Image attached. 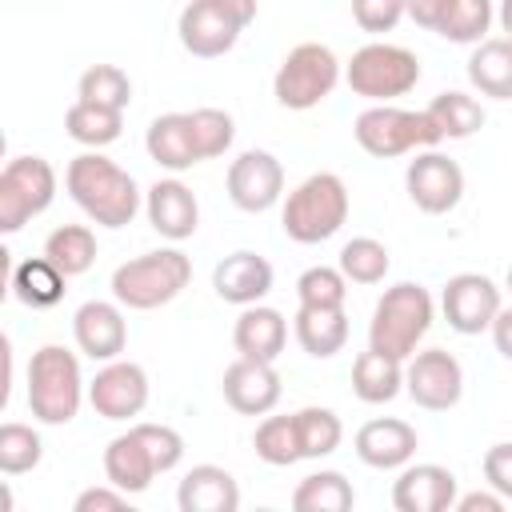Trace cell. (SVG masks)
Instances as JSON below:
<instances>
[{
	"label": "cell",
	"mask_w": 512,
	"mask_h": 512,
	"mask_svg": "<svg viewBox=\"0 0 512 512\" xmlns=\"http://www.w3.org/2000/svg\"><path fill=\"white\" fill-rule=\"evenodd\" d=\"M64 188L80 204V212L92 224H100V228H124L140 212V188H136V180L116 160L100 156V148L80 152L68 164Z\"/></svg>",
	"instance_id": "cell-1"
},
{
	"label": "cell",
	"mask_w": 512,
	"mask_h": 512,
	"mask_svg": "<svg viewBox=\"0 0 512 512\" xmlns=\"http://www.w3.org/2000/svg\"><path fill=\"white\" fill-rule=\"evenodd\" d=\"M432 316H436V304H432L428 288L412 284V280H400V284L384 288V296L372 308L368 348H376L384 356H396V360H408L420 348V340L428 336Z\"/></svg>",
	"instance_id": "cell-2"
},
{
	"label": "cell",
	"mask_w": 512,
	"mask_h": 512,
	"mask_svg": "<svg viewBox=\"0 0 512 512\" xmlns=\"http://www.w3.org/2000/svg\"><path fill=\"white\" fill-rule=\"evenodd\" d=\"M348 188L336 172H312L308 180H300L280 212V228L288 240L296 244H320L332 240L344 220H348Z\"/></svg>",
	"instance_id": "cell-3"
},
{
	"label": "cell",
	"mask_w": 512,
	"mask_h": 512,
	"mask_svg": "<svg viewBox=\"0 0 512 512\" xmlns=\"http://www.w3.org/2000/svg\"><path fill=\"white\" fill-rule=\"evenodd\" d=\"M88 388L80 376L76 352L60 344H44L28 360V408L40 424H68L76 420Z\"/></svg>",
	"instance_id": "cell-4"
},
{
	"label": "cell",
	"mask_w": 512,
	"mask_h": 512,
	"mask_svg": "<svg viewBox=\"0 0 512 512\" xmlns=\"http://www.w3.org/2000/svg\"><path fill=\"white\" fill-rule=\"evenodd\" d=\"M192 284V260L180 248H156L144 252L112 272V296L116 304L132 312H152L168 300H176Z\"/></svg>",
	"instance_id": "cell-5"
},
{
	"label": "cell",
	"mask_w": 512,
	"mask_h": 512,
	"mask_svg": "<svg viewBox=\"0 0 512 512\" xmlns=\"http://www.w3.org/2000/svg\"><path fill=\"white\" fill-rule=\"evenodd\" d=\"M352 136L376 160L424 152V148H436L444 140L436 132V124H432L428 112H412V108H396V104H372V108H364L356 116V124H352Z\"/></svg>",
	"instance_id": "cell-6"
},
{
	"label": "cell",
	"mask_w": 512,
	"mask_h": 512,
	"mask_svg": "<svg viewBox=\"0 0 512 512\" xmlns=\"http://www.w3.org/2000/svg\"><path fill=\"white\" fill-rule=\"evenodd\" d=\"M344 80L356 96L372 100V104H388L396 96H408L420 80V60L416 52H408L404 44H388V40H372L364 48L352 52Z\"/></svg>",
	"instance_id": "cell-7"
},
{
	"label": "cell",
	"mask_w": 512,
	"mask_h": 512,
	"mask_svg": "<svg viewBox=\"0 0 512 512\" xmlns=\"http://www.w3.org/2000/svg\"><path fill=\"white\" fill-rule=\"evenodd\" d=\"M336 84H340V60H336V52L328 44H320V40H304V44H296L280 60V68L272 76V96H276L280 108L308 112L324 96H332Z\"/></svg>",
	"instance_id": "cell-8"
},
{
	"label": "cell",
	"mask_w": 512,
	"mask_h": 512,
	"mask_svg": "<svg viewBox=\"0 0 512 512\" xmlns=\"http://www.w3.org/2000/svg\"><path fill=\"white\" fill-rule=\"evenodd\" d=\"M56 200V168L44 156H12L0 172V232H20Z\"/></svg>",
	"instance_id": "cell-9"
},
{
	"label": "cell",
	"mask_w": 512,
	"mask_h": 512,
	"mask_svg": "<svg viewBox=\"0 0 512 512\" xmlns=\"http://www.w3.org/2000/svg\"><path fill=\"white\" fill-rule=\"evenodd\" d=\"M404 392L428 412H448L464 396V368L444 348H424L404 360Z\"/></svg>",
	"instance_id": "cell-10"
},
{
	"label": "cell",
	"mask_w": 512,
	"mask_h": 512,
	"mask_svg": "<svg viewBox=\"0 0 512 512\" xmlns=\"http://www.w3.org/2000/svg\"><path fill=\"white\" fill-rule=\"evenodd\" d=\"M440 308H444V320L452 332L480 336L492 328V320L504 304H500L496 280H488L484 272H456L440 292Z\"/></svg>",
	"instance_id": "cell-11"
},
{
	"label": "cell",
	"mask_w": 512,
	"mask_h": 512,
	"mask_svg": "<svg viewBox=\"0 0 512 512\" xmlns=\"http://www.w3.org/2000/svg\"><path fill=\"white\" fill-rule=\"evenodd\" d=\"M404 188H408V200L428 212V216H444L460 204L464 196V172L456 160H448L444 152L436 148H424L416 152V160L408 164L404 172Z\"/></svg>",
	"instance_id": "cell-12"
},
{
	"label": "cell",
	"mask_w": 512,
	"mask_h": 512,
	"mask_svg": "<svg viewBox=\"0 0 512 512\" xmlns=\"http://www.w3.org/2000/svg\"><path fill=\"white\" fill-rule=\"evenodd\" d=\"M224 184L240 212H268L284 196V164L264 148H248L228 164Z\"/></svg>",
	"instance_id": "cell-13"
},
{
	"label": "cell",
	"mask_w": 512,
	"mask_h": 512,
	"mask_svg": "<svg viewBox=\"0 0 512 512\" xmlns=\"http://www.w3.org/2000/svg\"><path fill=\"white\" fill-rule=\"evenodd\" d=\"M88 404L104 420H132L148 404V372L132 360H104V368L88 384Z\"/></svg>",
	"instance_id": "cell-14"
},
{
	"label": "cell",
	"mask_w": 512,
	"mask_h": 512,
	"mask_svg": "<svg viewBox=\"0 0 512 512\" xmlns=\"http://www.w3.org/2000/svg\"><path fill=\"white\" fill-rule=\"evenodd\" d=\"M176 32H180L184 52H192L200 60H216V56L236 48L244 24L220 0H192V4H184L180 20H176Z\"/></svg>",
	"instance_id": "cell-15"
},
{
	"label": "cell",
	"mask_w": 512,
	"mask_h": 512,
	"mask_svg": "<svg viewBox=\"0 0 512 512\" xmlns=\"http://www.w3.org/2000/svg\"><path fill=\"white\" fill-rule=\"evenodd\" d=\"M460 496V480L444 464H404L392 484L396 512H448Z\"/></svg>",
	"instance_id": "cell-16"
},
{
	"label": "cell",
	"mask_w": 512,
	"mask_h": 512,
	"mask_svg": "<svg viewBox=\"0 0 512 512\" xmlns=\"http://www.w3.org/2000/svg\"><path fill=\"white\" fill-rule=\"evenodd\" d=\"M220 392L224 400L244 412V416H268L276 404H280V372L272 368V360H232L224 368V380H220Z\"/></svg>",
	"instance_id": "cell-17"
},
{
	"label": "cell",
	"mask_w": 512,
	"mask_h": 512,
	"mask_svg": "<svg viewBox=\"0 0 512 512\" xmlns=\"http://www.w3.org/2000/svg\"><path fill=\"white\" fill-rule=\"evenodd\" d=\"M124 304H112V300H88L76 308L72 316V336H76V348L88 356V360H116L128 344V320L120 312Z\"/></svg>",
	"instance_id": "cell-18"
},
{
	"label": "cell",
	"mask_w": 512,
	"mask_h": 512,
	"mask_svg": "<svg viewBox=\"0 0 512 512\" xmlns=\"http://www.w3.org/2000/svg\"><path fill=\"white\" fill-rule=\"evenodd\" d=\"M104 476H108V484L124 488L128 496H140L160 476V464H156V456H152V448H148V440L140 436L136 424L108 440V448H104Z\"/></svg>",
	"instance_id": "cell-19"
},
{
	"label": "cell",
	"mask_w": 512,
	"mask_h": 512,
	"mask_svg": "<svg viewBox=\"0 0 512 512\" xmlns=\"http://www.w3.org/2000/svg\"><path fill=\"white\" fill-rule=\"evenodd\" d=\"M212 288L224 304H260L272 292V264L256 252H232L212 268Z\"/></svg>",
	"instance_id": "cell-20"
},
{
	"label": "cell",
	"mask_w": 512,
	"mask_h": 512,
	"mask_svg": "<svg viewBox=\"0 0 512 512\" xmlns=\"http://www.w3.org/2000/svg\"><path fill=\"white\" fill-rule=\"evenodd\" d=\"M416 428L408 420H396V416H380V420H368L360 432H356V456L368 464V468H404L412 456H416Z\"/></svg>",
	"instance_id": "cell-21"
},
{
	"label": "cell",
	"mask_w": 512,
	"mask_h": 512,
	"mask_svg": "<svg viewBox=\"0 0 512 512\" xmlns=\"http://www.w3.org/2000/svg\"><path fill=\"white\" fill-rule=\"evenodd\" d=\"M144 212H148V224L164 240H188L200 224V204L192 188L180 180H156L144 196Z\"/></svg>",
	"instance_id": "cell-22"
},
{
	"label": "cell",
	"mask_w": 512,
	"mask_h": 512,
	"mask_svg": "<svg viewBox=\"0 0 512 512\" xmlns=\"http://www.w3.org/2000/svg\"><path fill=\"white\" fill-rule=\"evenodd\" d=\"M180 512H236L240 508V484L220 464H196L184 472L176 488Z\"/></svg>",
	"instance_id": "cell-23"
},
{
	"label": "cell",
	"mask_w": 512,
	"mask_h": 512,
	"mask_svg": "<svg viewBox=\"0 0 512 512\" xmlns=\"http://www.w3.org/2000/svg\"><path fill=\"white\" fill-rule=\"evenodd\" d=\"M232 344L240 356L248 360H272L284 352L288 344V320L276 312V308H264V304H248L240 316H236V328H232Z\"/></svg>",
	"instance_id": "cell-24"
},
{
	"label": "cell",
	"mask_w": 512,
	"mask_h": 512,
	"mask_svg": "<svg viewBox=\"0 0 512 512\" xmlns=\"http://www.w3.org/2000/svg\"><path fill=\"white\" fill-rule=\"evenodd\" d=\"M144 148H148V156H152L160 168H168V172H188V168L200 164L188 112H164V116H156V120L148 124Z\"/></svg>",
	"instance_id": "cell-25"
},
{
	"label": "cell",
	"mask_w": 512,
	"mask_h": 512,
	"mask_svg": "<svg viewBox=\"0 0 512 512\" xmlns=\"http://www.w3.org/2000/svg\"><path fill=\"white\" fill-rule=\"evenodd\" d=\"M468 80L480 96L512 100V36L480 40L468 56Z\"/></svg>",
	"instance_id": "cell-26"
},
{
	"label": "cell",
	"mask_w": 512,
	"mask_h": 512,
	"mask_svg": "<svg viewBox=\"0 0 512 512\" xmlns=\"http://www.w3.org/2000/svg\"><path fill=\"white\" fill-rule=\"evenodd\" d=\"M292 332H296V344L312 360H328L348 344V316H344V308H308V304H300Z\"/></svg>",
	"instance_id": "cell-27"
},
{
	"label": "cell",
	"mask_w": 512,
	"mask_h": 512,
	"mask_svg": "<svg viewBox=\"0 0 512 512\" xmlns=\"http://www.w3.org/2000/svg\"><path fill=\"white\" fill-rule=\"evenodd\" d=\"M352 392L364 404H388L404 392V360L384 356L376 348L360 352L352 364Z\"/></svg>",
	"instance_id": "cell-28"
},
{
	"label": "cell",
	"mask_w": 512,
	"mask_h": 512,
	"mask_svg": "<svg viewBox=\"0 0 512 512\" xmlns=\"http://www.w3.org/2000/svg\"><path fill=\"white\" fill-rule=\"evenodd\" d=\"M64 288H68V276L48 260V256H32V260H20L12 268V296L28 308H52L64 300Z\"/></svg>",
	"instance_id": "cell-29"
},
{
	"label": "cell",
	"mask_w": 512,
	"mask_h": 512,
	"mask_svg": "<svg viewBox=\"0 0 512 512\" xmlns=\"http://www.w3.org/2000/svg\"><path fill=\"white\" fill-rule=\"evenodd\" d=\"M120 128H124V112L120 108H104V104H88V100H76L68 112H64V132L84 144V148H108L112 140H120Z\"/></svg>",
	"instance_id": "cell-30"
},
{
	"label": "cell",
	"mask_w": 512,
	"mask_h": 512,
	"mask_svg": "<svg viewBox=\"0 0 512 512\" xmlns=\"http://www.w3.org/2000/svg\"><path fill=\"white\" fill-rule=\"evenodd\" d=\"M44 256H48L68 280H72V276H84V272L96 264V236H92V228H84V224H60L56 232H48Z\"/></svg>",
	"instance_id": "cell-31"
},
{
	"label": "cell",
	"mask_w": 512,
	"mask_h": 512,
	"mask_svg": "<svg viewBox=\"0 0 512 512\" xmlns=\"http://www.w3.org/2000/svg\"><path fill=\"white\" fill-rule=\"evenodd\" d=\"M424 112L432 116V124L444 140H468L472 132L484 128V108L468 92H440Z\"/></svg>",
	"instance_id": "cell-32"
},
{
	"label": "cell",
	"mask_w": 512,
	"mask_h": 512,
	"mask_svg": "<svg viewBox=\"0 0 512 512\" xmlns=\"http://www.w3.org/2000/svg\"><path fill=\"white\" fill-rule=\"evenodd\" d=\"M352 504H356V492L340 472H312L292 492L296 512H348Z\"/></svg>",
	"instance_id": "cell-33"
},
{
	"label": "cell",
	"mask_w": 512,
	"mask_h": 512,
	"mask_svg": "<svg viewBox=\"0 0 512 512\" xmlns=\"http://www.w3.org/2000/svg\"><path fill=\"white\" fill-rule=\"evenodd\" d=\"M252 448L264 464L272 468H288L296 460H304V448H300V432H296V416H264L256 436H252Z\"/></svg>",
	"instance_id": "cell-34"
},
{
	"label": "cell",
	"mask_w": 512,
	"mask_h": 512,
	"mask_svg": "<svg viewBox=\"0 0 512 512\" xmlns=\"http://www.w3.org/2000/svg\"><path fill=\"white\" fill-rule=\"evenodd\" d=\"M296 416V432H300V448H304V460H320V456H332L344 440V424L332 408H320V404H308Z\"/></svg>",
	"instance_id": "cell-35"
},
{
	"label": "cell",
	"mask_w": 512,
	"mask_h": 512,
	"mask_svg": "<svg viewBox=\"0 0 512 512\" xmlns=\"http://www.w3.org/2000/svg\"><path fill=\"white\" fill-rule=\"evenodd\" d=\"M492 20H496L492 0H452L436 32L452 44H480V40H488Z\"/></svg>",
	"instance_id": "cell-36"
},
{
	"label": "cell",
	"mask_w": 512,
	"mask_h": 512,
	"mask_svg": "<svg viewBox=\"0 0 512 512\" xmlns=\"http://www.w3.org/2000/svg\"><path fill=\"white\" fill-rule=\"evenodd\" d=\"M352 284H380L392 268L388 260V248L376 240V236H352L344 248H340V264H336Z\"/></svg>",
	"instance_id": "cell-37"
},
{
	"label": "cell",
	"mask_w": 512,
	"mask_h": 512,
	"mask_svg": "<svg viewBox=\"0 0 512 512\" xmlns=\"http://www.w3.org/2000/svg\"><path fill=\"white\" fill-rule=\"evenodd\" d=\"M76 100H88V104H104V108H128L132 100V80L124 68L116 64H92L80 84H76Z\"/></svg>",
	"instance_id": "cell-38"
},
{
	"label": "cell",
	"mask_w": 512,
	"mask_h": 512,
	"mask_svg": "<svg viewBox=\"0 0 512 512\" xmlns=\"http://www.w3.org/2000/svg\"><path fill=\"white\" fill-rule=\"evenodd\" d=\"M44 456V444H40V432L32 424H0V472L4 476H24L40 464Z\"/></svg>",
	"instance_id": "cell-39"
},
{
	"label": "cell",
	"mask_w": 512,
	"mask_h": 512,
	"mask_svg": "<svg viewBox=\"0 0 512 512\" xmlns=\"http://www.w3.org/2000/svg\"><path fill=\"white\" fill-rule=\"evenodd\" d=\"M188 120H192V140H196L200 160H216V156H224L232 148L236 124H232V116L224 108H192Z\"/></svg>",
	"instance_id": "cell-40"
},
{
	"label": "cell",
	"mask_w": 512,
	"mask_h": 512,
	"mask_svg": "<svg viewBox=\"0 0 512 512\" xmlns=\"http://www.w3.org/2000/svg\"><path fill=\"white\" fill-rule=\"evenodd\" d=\"M296 296H300V304H308V308H344L348 276H344L340 268L316 264V268L300 272V280H296Z\"/></svg>",
	"instance_id": "cell-41"
},
{
	"label": "cell",
	"mask_w": 512,
	"mask_h": 512,
	"mask_svg": "<svg viewBox=\"0 0 512 512\" xmlns=\"http://www.w3.org/2000/svg\"><path fill=\"white\" fill-rule=\"evenodd\" d=\"M352 20L372 36L392 32L404 20V0H352Z\"/></svg>",
	"instance_id": "cell-42"
},
{
	"label": "cell",
	"mask_w": 512,
	"mask_h": 512,
	"mask_svg": "<svg viewBox=\"0 0 512 512\" xmlns=\"http://www.w3.org/2000/svg\"><path fill=\"white\" fill-rule=\"evenodd\" d=\"M136 428H140V436L148 440V448H152L160 472H172V468L184 460V440H180L176 428H168V424H136Z\"/></svg>",
	"instance_id": "cell-43"
},
{
	"label": "cell",
	"mask_w": 512,
	"mask_h": 512,
	"mask_svg": "<svg viewBox=\"0 0 512 512\" xmlns=\"http://www.w3.org/2000/svg\"><path fill=\"white\" fill-rule=\"evenodd\" d=\"M484 484L512 500V444H492L484 452Z\"/></svg>",
	"instance_id": "cell-44"
},
{
	"label": "cell",
	"mask_w": 512,
	"mask_h": 512,
	"mask_svg": "<svg viewBox=\"0 0 512 512\" xmlns=\"http://www.w3.org/2000/svg\"><path fill=\"white\" fill-rule=\"evenodd\" d=\"M76 512H124L128 508V492L108 484V488H84L72 504Z\"/></svg>",
	"instance_id": "cell-45"
},
{
	"label": "cell",
	"mask_w": 512,
	"mask_h": 512,
	"mask_svg": "<svg viewBox=\"0 0 512 512\" xmlns=\"http://www.w3.org/2000/svg\"><path fill=\"white\" fill-rule=\"evenodd\" d=\"M448 4L452 0H404V16H412L420 28L436 32L440 20H444V12H448Z\"/></svg>",
	"instance_id": "cell-46"
},
{
	"label": "cell",
	"mask_w": 512,
	"mask_h": 512,
	"mask_svg": "<svg viewBox=\"0 0 512 512\" xmlns=\"http://www.w3.org/2000/svg\"><path fill=\"white\" fill-rule=\"evenodd\" d=\"M508 500L496 492V488H488V492H464V496H456V512H500Z\"/></svg>",
	"instance_id": "cell-47"
},
{
	"label": "cell",
	"mask_w": 512,
	"mask_h": 512,
	"mask_svg": "<svg viewBox=\"0 0 512 512\" xmlns=\"http://www.w3.org/2000/svg\"><path fill=\"white\" fill-rule=\"evenodd\" d=\"M488 332H492V344H496V352H500L504 360H512V308H500Z\"/></svg>",
	"instance_id": "cell-48"
},
{
	"label": "cell",
	"mask_w": 512,
	"mask_h": 512,
	"mask_svg": "<svg viewBox=\"0 0 512 512\" xmlns=\"http://www.w3.org/2000/svg\"><path fill=\"white\" fill-rule=\"evenodd\" d=\"M496 20H500V28L512 36V0H500V8H496Z\"/></svg>",
	"instance_id": "cell-49"
},
{
	"label": "cell",
	"mask_w": 512,
	"mask_h": 512,
	"mask_svg": "<svg viewBox=\"0 0 512 512\" xmlns=\"http://www.w3.org/2000/svg\"><path fill=\"white\" fill-rule=\"evenodd\" d=\"M504 288H508V292H512V268H508V276H504Z\"/></svg>",
	"instance_id": "cell-50"
}]
</instances>
